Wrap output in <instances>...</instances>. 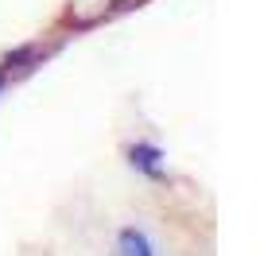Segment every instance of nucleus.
<instances>
[{"label":"nucleus","instance_id":"obj_1","mask_svg":"<svg viewBox=\"0 0 260 256\" xmlns=\"http://www.w3.org/2000/svg\"><path fill=\"white\" fill-rule=\"evenodd\" d=\"M124 155H128V167L140 171L144 179H167V159H163V148L159 144H152V140H136V144H128L124 148Z\"/></svg>","mask_w":260,"mask_h":256},{"label":"nucleus","instance_id":"obj_2","mask_svg":"<svg viewBox=\"0 0 260 256\" xmlns=\"http://www.w3.org/2000/svg\"><path fill=\"white\" fill-rule=\"evenodd\" d=\"M117 256H159V252H155L152 237L144 233V229L128 225V229H120V233H117Z\"/></svg>","mask_w":260,"mask_h":256},{"label":"nucleus","instance_id":"obj_3","mask_svg":"<svg viewBox=\"0 0 260 256\" xmlns=\"http://www.w3.org/2000/svg\"><path fill=\"white\" fill-rule=\"evenodd\" d=\"M0 89H4V74H0Z\"/></svg>","mask_w":260,"mask_h":256}]
</instances>
